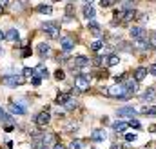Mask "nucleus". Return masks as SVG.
<instances>
[{
    "instance_id": "f03ea898",
    "label": "nucleus",
    "mask_w": 156,
    "mask_h": 149,
    "mask_svg": "<svg viewBox=\"0 0 156 149\" xmlns=\"http://www.w3.org/2000/svg\"><path fill=\"white\" fill-rule=\"evenodd\" d=\"M42 29L45 31V35L49 38H58L60 37V24L58 22H44Z\"/></svg>"
},
{
    "instance_id": "c756f323",
    "label": "nucleus",
    "mask_w": 156,
    "mask_h": 149,
    "mask_svg": "<svg viewBox=\"0 0 156 149\" xmlns=\"http://www.w3.org/2000/svg\"><path fill=\"white\" fill-rule=\"evenodd\" d=\"M66 109H67V111H75V109H76V100L71 98V100L66 104Z\"/></svg>"
},
{
    "instance_id": "e433bc0d",
    "label": "nucleus",
    "mask_w": 156,
    "mask_h": 149,
    "mask_svg": "<svg viewBox=\"0 0 156 149\" xmlns=\"http://www.w3.org/2000/svg\"><path fill=\"white\" fill-rule=\"evenodd\" d=\"M149 42H151L153 47H156V33H151V40H149Z\"/></svg>"
},
{
    "instance_id": "a18cd8bd",
    "label": "nucleus",
    "mask_w": 156,
    "mask_h": 149,
    "mask_svg": "<svg viewBox=\"0 0 156 149\" xmlns=\"http://www.w3.org/2000/svg\"><path fill=\"white\" fill-rule=\"evenodd\" d=\"M2 11H4V7H2V5H0V13H2Z\"/></svg>"
},
{
    "instance_id": "a878e982",
    "label": "nucleus",
    "mask_w": 156,
    "mask_h": 149,
    "mask_svg": "<svg viewBox=\"0 0 156 149\" xmlns=\"http://www.w3.org/2000/svg\"><path fill=\"white\" fill-rule=\"evenodd\" d=\"M102 47H104V42H102V40H96V42L91 44V51H93V53H98Z\"/></svg>"
},
{
    "instance_id": "dca6fc26",
    "label": "nucleus",
    "mask_w": 156,
    "mask_h": 149,
    "mask_svg": "<svg viewBox=\"0 0 156 149\" xmlns=\"http://www.w3.org/2000/svg\"><path fill=\"white\" fill-rule=\"evenodd\" d=\"M140 98H142L144 102H151V100H154V98H156V89H154V87L145 89V91H144V95H142Z\"/></svg>"
},
{
    "instance_id": "6e6552de",
    "label": "nucleus",
    "mask_w": 156,
    "mask_h": 149,
    "mask_svg": "<svg viewBox=\"0 0 156 149\" xmlns=\"http://www.w3.org/2000/svg\"><path fill=\"white\" fill-rule=\"evenodd\" d=\"M71 64H73L71 67H78V69H82V67H87V66L91 64V60H89L87 56H82V55H80V56H75V58H73Z\"/></svg>"
},
{
    "instance_id": "5701e85b",
    "label": "nucleus",
    "mask_w": 156,
    "mask_h": 149,
    "mask_svg": "<svg viewBox=\"0 0 156 149\" xmlns=\"http://www.w3.org/2000/svg\"><path fill=\"white\" fill-rule=\"evenodd\" d=\"M5 38L11 40V42H18V40H20V33H18L16 29H9V31L5 33Z\"/></svg>"
},
{
    "instance_id": "423d86ee",
    "label": "nucleus",
    "mask_w": 156,
    "mask_h": 149,
    "mask_svg": "<svg viewBox=\"0 0 156 149\" xmlns=\"http://www.w3.org/2000/svg\"><path fill=\"white\" fill-rule=\"evenodd\" d=\"M60 49H62V53H71L75 49V40L71 37H62L60 38Z\"/></svg>"
},
{
    "instance_id": "79ce46f5",
    "label": "nucleus",
    "mask_w": 156,
    "mask_h": 149,
    "mask_svg": "<svg viewBox=\"0 0 156 149\" xmlns=\"http://www.w3.org/2000/svg\"><path fill=\"white\" fill-rule=\"evenodd\" d=\"M111 149H122V146H120V144H113V146H111Z\"/></svg>"
},
{
    "instance_id": "c9c22d12",
    "label": "nucleus",
    "mask_w": 156,
    "mask_h": 149,
    "mask_svg": "<svg viewBox=\"0 0 156 149\" xmlns=\"http://www.w3.org/2000/svg\"><path fill=\"white\" fill-rule=\"evenodd\" d=\"M55 76H56V80H64V76H66V74H64V71H62V69H56Z\"/></svg>"
},
{
    "instance_id": "7ed1b4c3",
    "label": "nucleus",
    "mask_w": 156,
    "mask_h": 149,
    "mask_svg": "<svg viewBox=\"0 0 156 149\" xmlns=\"http://www.w3.org/2000/svg\"><path fill=\"white\" fill-rule=\"evenodd\" d=\"M89 85H91V78L89 76H85V74H76L75 76V87L78 91H87Z\"/></svg>"
},
{
    "instance_id": "ea45409f",
    "label": "nucleus",
    "mask_w": 156,
    "mask_h": 149,
    "mask_svg": "<svg viewBox=\"0 0 156 149\" xmlns=\"http://www.w3.org/2000/svg\"><path fill=\"white\" fill-rule=\"evenodd\" d=\"M53 149H67V147H66V146H62V144H55Z\"/></svg>"
},
{
    "instance_id": "49530a36",
    "label": "nucleus",
    "mask_w": 156,
    "mask_h": 149,
    "mask_svg": "<svg viewBox=\"0 0 156 149\" xmlns=\"http://www.w3.org/2000/svg\"><path fill=\"white\" fill-rule=\"evenodd\" d=\"M149 2H156V0H149Z\"/></svg>"
},
{
    "instance_id": "6ab92c4d",
    "label": "nucleus",
    "mask_w": 156,
    "mask_h": 149,
    "mask_svg": "<svg viewBox=\"0 0 156 149\" xmlns=\"http://www.w3.org/2000/svg\"><path fill=\"white\" fill-rule=\"evenodd\" d=\"M94 15H96L94 7H93L91 4H85V5H83V16H85L87 20H93V18H94Z\"/></svg>"
},
{
    "instance_id": "b1692460",
    "label": "nucleus",
    "mask_w": 156,
    "mask_h": 149,
    "mask_svg": "<svg viewBox=\"0 0 156 149\" xmlns=\"http://www.w3.org/2000/svg\"><path fill=\"white\" fill-rule=\"evenodd\" d=\"M37 11L42 13V15H51V13H53V7H51V5H47V4H42V5L37 7Z\"/></svg>"
},
{
    "instance_id": "9b49d317",
    "label": "nucleus",
    "mask_w": 156,
    "mask_h": 149,
    "mask_svg": "<svg viewBox=\"0 0 156 149\" xmlns=\"http://www.w3.org/2000/svg\"><path fill=\"white\" fill-rule=\"evenodd\" d=\"M105 138H107L105 129H93V133H91V140L93 142H104Z\"/></svg>"
},
{
    "instance_id": "c85d7f7f",
    "label": "nucleus",
    "mask_w": 156,
    "mask_h": 149,
    "mask_svg": "<svg viewBox=\"0 0 156 149\" xmlns=\"http://www.w3.org/2000/svg\"><path fill=\"white\" fill-rule=\"evenodd\" d=\"M73 15H75V5H73V4H69V5H67V9H66V18L69 20Z\"/></svg>"
},
{
    "instance_id": "bb28decb",
    "label": "nucleus",
    "mask_w": 156,
    "mask_h": 149,
    "mask_svg": "<svg viewBox=\"0 0 156 149\" xmlns=\"http://www.w3.org/2000/svg\"><path fill=\"white\" fill-rule=\"evenodd\" d=\"M125 127H127V122H115V124H113V129H115L116 133L125 131Z\"/></svg>"
},
{
    "instance_id": "58836bf2",
    "label": "nucleus",
    "mask_w": 156,
    "mask_h": 149,
    "mask_svg": "<svg viewBox=\"0 0 156 149\" xmlns=\"http://www.w3.org/2000/svg\"><path fill=\"white\" fill-rule=\"evenodd\" d=\"M138 18H140V22H145V20H149V15H140Z\"/></svg>"
},
{
    "instance_id": "412c9836",
    "label": "nucleus",
    "mask_w": 156,
    "mask_h": 149,
    "mask_svg": "<svg viewBox=\"0 0 156 149\" xmlns=\"http://www.w3.org/2000/svg\"><path fill=\"white\" fill-rule=\"evenodd\" d=\"M35 73L38 74L40 78H47V76H49V71H47V67H45L44 64H38V66L35 67Z\"/></svg>"
},
{
    "instance_id": "0eeeda50",
    "label": "nucleus",
    "mask_w": 156,
    "mask_h": 149,
    "mask_svg": "<svg viewBox=\"0 0 156 149\" xmlns=\"http://www.w3.org/2000/svg\"><path fill=\"white\" fill-rule=\"evenodd\" d=\"M87 26H89V33L93 35V37L100 38L102 37V27H100V24L93 18V20H87Z\"/></svg>"
},
{
    "instance_id": "4c0bfd02",
    "label": "nucleus",
    "mask_w": 156,
    "mask_h": 149,
    "mask_svg": "<svg viewBox=\"0 0 156 149\" xmlns=\"http://www.w3.org/2000/svg\"><path fill=\"white\" fill-rule=\"evenodd\" d=\"M149 73L153 74V76H156V64H151V67H149Z\"/></svg>"
},
{
    "instance_id": "9d476101",
    "label": "nucleus",
    "mask_w": 156,
    "mask_h": 149,
    "mask_svg": "<svg viewBox=\"0 0 156 149\" xmlns=\"http://www.w3.org/2000/svg\"><path fill=\"white\" fill-rule=\"evenodd\" d=\"M131 37H133V40H142V38H147V33L144 27L134 26V27H131Z\"/></svg>"
},
{
    "instance_id": "4be33fe9",
    "label": "nucleus",
    "mask_w": 156,
    "mask_h": 149,
    "mask_svg": "<svg viewBox=\"0 0 156 149\" xmlns=\"http://www.w3.org/2000/svg\"><path fill=\"white\" fill-rule=\"evenodd\" d=\"M69 100H71L69 93H60V95H56V104H60V106H66Z\"/></svg>"
},
{
    "instance_id": "2eb2a0df",
    "label": "nucleus",
    "mask_w": 156,
    "mask_h": 149,
    "mask_svg": "<svg viewBox=\"0 0 156 149\" xmlns=\"http://www.w3.org/2000/svg\"><path fill=\"white\" fill-rule=\"evenodd\" d=\"M104 64L105 66H109V67H113V66H118L120 64V56H116V55H107V56H104Z\"/></svg>"
},
{
    "instance_id": "de8ad7c7",
    "label": "nucleus",
    "mask_w": 156,
    "mask_h": 149,
    "mask_svg": "<svg viewBox=\"0 0 156 149\" xmlns=\"http://www.w3.org/2000/svg\"><path fill=\"white\" fill-rule=\"evenodd\" d=\"M69 2H75V0H69Z\"/></svg>"
},
{
    "instance_id": "a19ab883",
    "label": "nucleus",
    "mask_w": 156,
    "mask_h": 149,
    "mask_svg": "<svg viewBox=\"0 0 156 149\" xmlns=\"http://www.w3.org/2000/svg\"><path fill=\"white\" fill-rule=\"evenodd\" d=\"M7 4H9V0H0V5H2V7H5Z\"/></svg>"
},
{
    "instance_id": "c03bdc74",
    "label": "nucleus",
    "mask_w": 156,
    "mask_h": 149,
    "mask_svg": "<svg viewBox=\"0 0 156 149\" xmlns=\"http://www.w3.org/2000/svg\"><path fill=\"white\" fill-rule=\"evenodd\" d=\"M85 2H87V4H91V2H93V0H85Z\"/></svg>"
},
{
    "instance_id": "a211bd4d",
    "label": "nucleus",
    "mask_w": 156,
    "mask_h": 149,
    "mask_svg": "<svg viewBox=\"0 0 156 149\" xmlns=\"http://www.w3.org/2000/svg\"><path fill=\"white\" fill-rule=\"evenodd\" d=\"M147 73H149V69H147V67H144V66L136 67V69H134V78H136V82H142V80L147 76Z\"/></svg>"
},
{
    "instance_id": "72a5a7b5",
    "label": "nucleus",
    "mask_w": 156,
    "mask_h": 149,
    "mask_svg": "<svg viewBox=\"0 0 156 149\" xmlns=\"http://www.w3.org/2000/svg\"><path fill=\"white\" fill-rule=\"evenodd\" d=\"M31 82H33V85H40V82H42V78H40L38 74L35 73L33 74V78H31Z\"/></svg>"
},
{
    "instance_id": "2f4dec72",
    "label": "nucleus",
    "mask_w": 156,
    "mask_h": 149,
    "mask_svg": "<svg viewBox=\"0 0 156 149\" xmlns=\"http://www.w3.org/2000/svg\"><path fill=\"white\" fill-rule=\"evenodd\" d=\"M142 113H144V114H156V106H153V107H145V109H142Z\"/></svg>"
},
{
    "instance_id": "f257e3e1",
    "label": "nucleus",
    "mask_w": 156,
    "mask_h": 149,
    "mask_svg": "<svg viewBox=\"0 0 156 149\" xmlns=\"http://www.w3.org/2000/svg\"><path fill=\"white\" fill-rule=\"evenodd\" d=\"M26 82V78L22 74H4L2 76V84L7 87H18Z\"/></svg>"
},
{
    "instance_id": "1a4fd4ad",
    "label": "nucleus",
    "mask_w": 156,
    "mask_h": 149,
    "mask_svg": "<svg viewBox=\"0 0 156 149\" xmlns=\"http://www.w3.org/2000/svg\"><path fill=\"white\" fill-rule=\"evenodd\" d=\"M9 109H11V113H13V114H20V116L27 114V109H26V106H24V104H20V102H11Z\"/></svg>"
},
{
    "instance_id": "393cba45",
    "label": "nucleus",
    "mask_w": 156,
    "mask_h": 149,
    "mask_svg": "<svg viewBox=\"0 0 156 149\" xmlns=\"http://www.w3.org/2000/svg\"><path fill=\"white\" fill-rule=\"evenodd\" d=\"M33 74H35V69H31V67H24V69H22V76H24L26 80H31Z\"/></svg>"
},
{
    "instance_id": "7c9ffc66",
    "label": "nucleus",
    "mask_w": 156,
    "mask_h": 149,
    "mask_svg": "<svg viewBox=\"0 0 156 149\" xmlns=\"http://www.w3.org/2000/svg\"><path fill=\"white\" fill-rule=\"evenodd\" d=\"M127 125H131V127H136V129H140V127H142V124H140V122H138L136 118H129Z\"/></svg>"
},
{
    "instance_id": "37998d69",
    "label": "nucleus",
    "mask_w": 156,
    "mask_h": 149,
    "mask_svg": "<svg viewBox=\"0 0 156 149\" xmlns=\"http://www.w3.org/2000/svg\"><path fill=\"white\" fill-rule=\"evenodd\" d=\"M2 40H5V33H2V29H0V42Z\"/></svg>"
},
{
    "instance_id": "f8f14e48",
    "label": "nucleus",
    "mask_w": 156,
    "mask_h": 149,
    "mask_svg": "<svg viewBox=\"0 0 156 149\" xmlns=\"http://www.w3.org/2000/svg\"><path fill=\"white\" fill-rule=\"evenodd\" d=\"M134 47L136 49H140V51H149V49H153V45H151V42L147 40V38H142V40H134Z\"/></svg>"
},
{
    "instance_id": "f3484780",
    "label": "nucleus",
    "mask_w": 156,
    "mask_h": 149,
    "mask_svg": "<svg viewBox=\"0 0 156 149\" xmlns=\"http://www.w3.org/2000/svg\"><path fill=\"white\" fill-rule=\"evenodd\" d=\"M42 142H44V146L51 147V146H55V144H56V138H55V135H53V133H44V135H42Z\"/></svg>"
},
{
    "instance_id": "4468645a",
    "label": "nucleus",
    "mask_w": 156,
    "mask_h": 149,
    "mask_svg": "<svg viewBox=\"0 0 156 149\" xmlns=\"http://www.w3.org/2000/svg\"><path fill=\"white\" fill-rule=\"evenodd\" d=\"M37 53L40 55V58H47V56L51 55V47H49V44H45V42L38 44V47H37Z\"/></svg>"
},
{
    "instance_id": "39448f33",
    "label": "nucleus",
    "mask_w": 156,
    "mask_h": 149,
    "mask_svg": "<svg viewBox=\"0 0 156 149\" xmlns=\"http://www.w3.org/2000/svg\"><path fill=\"white\" fill-rule=\"evenodd\" d=\"M134 114H136V109L133 106H123V107H118L116 109L118 118H133Z\"/></svg>"
},
{
    "instance_id": "ddd939ff",
    "label": "nucleus",
    "mask_w": 156,
    "mask_h": 149,
    "mask_svg": "<svg viewBox=\"0 0 156 149\" xmlns=\"http://www.w3.org/2000/svg\"><path fill=\"white\" fill-rule=\"evenodd\" d=\"M122 84H123V87H125L129 93H134V91L138 89V82H136V78H134V76H133V78H125Z\"/></svg>"
},
{
    "instance_id": "f704fd0d",
    "label": "nucleus",
    "mask_w": 156,
    "mask_h": 149,
    "mask_svg": "<svg viewBox=\"0 0 156 149\" xmlns=\"http://www.w3.org/2000/svg\"><path fill=\"white\" fill-rule=\"evenodd\" d=\"M111 4H113V0H100V5L105 9V7H111Z\"/></svg>"
},
{
    "instance_id": "20e7f679",
    "label": "nucleus",
    "mask_w": 156,
    "mask_h": 149,
    "mask_svg": "<svg viewBox=\"0 0 156 149\" xmlns=\"http://www.w3.org/2000/svg\"><path fill=\"white\" fill-rule=\"evenodd\" d=\"M51 122V113L49 111H40L38 114H35V124L37 127H45Z\"/></svg>"
},
{
    "instance_id": "473e14b6",
    "label": "nucleus",
    "mask_w": 156,
    "mask_h": 149,
    "mask_svg": "<svg viewBox=\"0 0 156 149\" xmlns=\"http://www.w3.org/2000/svg\"><path fill=\"white\" fill-rule=\"evenodd\" d=\"M125 140L127 142H134L136 140V133H125Z\"/></svg>"
},
{
    "instance_id": "cd10ccee",
    "label": "nucleus",
    "mask_w": 156,
    "mask_h": 149,
    "mask_svg": "<svg viewBox=\"0 0 156 149\" xmlns=\"http://www.w3.org/2000/svg\"><path fill=\"white\" fill-rule=\"evenodd\" d=\"M82 147H83V142L82 140H73L69 144V149H82Z\"/></svg>"
},
{
    "instance_id": "aec40b11",
    "label": "nucleus",
    "mask_w": 156,
    "mask_h": 149,
    "mask_svg": "<svg viewBox=\"0 0 156 149\" xmlns=\"http://www.w3.org/2000/svg\"><path fill=\"white\" fill-rule=\"evenodd\" d=\"M118 5H120V9H122V11H133L136 4H134L133 0H120V2H118Z\"/></svg>"
}]
</instances>
